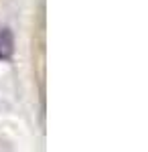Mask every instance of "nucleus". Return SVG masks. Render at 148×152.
Wrapping results in <instances>:
<instances>
[{
  "mask_svg": "<svg viewBox=\"0 0 148 152\" xmlns=\"http://www.w3.org/2000/svg\"><path fill=\"white\" fill-rule=\"evenodd\" d=\"M14 53V41L8 26L0 24V61H8Z\"/></svg>",
  "mask_w": 148,
  "mask_h": 152,
  "instance_id": "obj_1",
  "label": "nucleus"
}]
</instances>
